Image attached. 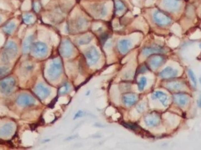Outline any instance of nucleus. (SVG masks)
Wrapping results in <instances>:
<instances>
[{"instance_id":"27","label":"nucleus","mask_w":201,"mask_h":150,"mask_svg":"<svg viewBox=\"0 0 201 150\" xmlns=\"http://www.w3.org/2000/svg\"><path fill=\"white\" fill-rule=\"evenodd\" d=\"M70 90V85H69V83H66L61 87L58 92L60 95H65Z\"/></svg>"},{"instance_id":"4","label":"nucleus","mask_w":201,"mask_h":150,"mask_svg":"<svg viewBox=\"0 0 201 150\" xmlns=\"http://www.w3.org/2000/svg\"><path fill=\"white\" fill-rule=\"evenodd\" d=\"M153 16L156 24L161 26H166L170 25L172 22L171 18L161 11H156Z\"/></svg>"},{"instance_id":"15","label":"nucleus","mask_w":201,"mask_h":150,"mask_svg":"<svg viewBox=\"0 0 201 150\" xmlns=\"http://www.w3.org/2000/svg\"><path fill=\"white\" fill-rule=\"evenodd\" d=\"M14 130V125L11 123H6L0 129L1 137H8L11 135Z\"/></svg>"},{"instance_id":"14","label":"nucleus","mask_w":201,"mask_h":150,"mask_svg":"<svg viewBox=\"0 0 201 150\" xmlns=\"http://www.w3.org/2000/svg\"><path fill=\"white\" fill-rule=\"evenodd\" d=\"M164 49L159 46H153L146 47L142 50V54L145 56H150L152 54H161L164 52Z\"/></svg>"},{"instance_id":"24","label":"nucleus","mask_w":201,"mask_h":150,"mask_svg":"<svg viewBox=\"0 0 201 150\" xmlns=\"http://www.w3.org/2000/svg\"><path fill=\"white\" fill-rule=\"evenodd\" d=\"M115 8L116 12H121L125 10V6L120 0H115Z\"/></svg>"},{"instance_id":"28","label":"nucleus","mask_w":201,"mask_h":150,"mask_svg":"<svg viewBox=\"0 0 201 150\" xmlns=\"http://www.w3.org/2000/svg\"><path fill=\"white\" fill-rule=\"evenodd\" d=\"M147 84V79L145 77L143 76L140 78V80L138 83V89L140 91H142L145 89Z\"/></svg>"},{"instance_id":"25","label":"nucleus","mask_w":201,"mask_h":150,"mask_svg":"<svg viewBox=\"0 0 201 150\" xmlns=\"http://www.w3.org/2000/svg\"><path fill=\"white\" fill-rule=\"evenodd\" d=\"M87 25V21L84 18H78L76 22V26L78 29H82L84 28Z\"/></svg>"},{"instance_id":"20","label":"nucleus","mask_w":201,"mask_h":150,"mask_svg":"<svg viewBox=\"0 0 201 150\" xmlns=\"http://www.w3.org/2000/svg\"><path fill=\"white\" fill-rule=\"evenodd\" d=\"M152 98L154 99H158L164 106L167 105L168 96L165 93L161 91H156L153 93Z\"/></svg>"},{"instance_id":"36","label":"nucleus","mask_w":201,"mask_h":150,"mask_svg":"<svg viewBox=\"0 0 201 150\" xmlns=\"http://www.w3.org/2000/svg\"><path fill=\"white\" fill-rule=\"evenodd\" d=\"M34 8H35V10H37L36 11H38L40 10V5L38 3H35V5H34Z\"/></svg>"},{"instance_id":"22","label":"nucleus","mask_w":201,"mask_h":150,"mask_svg":"<svg viewBox=\"0 0 201 150\" xmlns=\"http://www.w3.org/2000/svg\"><path fill=\"white\" fill-rule=\"evenodd\" d=\"M93 10L96 12V14H98L100 16H104L106 15V7L105 5H95L93 6Z\"/></svg>"},{"instance_id":"2","label":"nucleus","mask_w":201,"mask_h":150,"mask_svg":"<svg viewBox=\"0 0 201 150\" xmlns=\"http://www.w3.org/2000/svg\"><path fill=\"white\" fill-rule=\"evenodd\" d=\"M62 63L60 59H56L51 63L48 70V76L51 80H56L62 73Z\"/></svg>"},{"instance_id":"26","label":"nucleus","mask_w":201,"mask_h":150,"mask_svg":"<svg viewBox=\"0 0 201 150\" xmlns=\"http://www.w3.org/2000/svg\"><path fill=\"white\" fill-rule=\"evenodd\" d=\"M92 40V36L90 35H85L81 37L78 40V44L80 45H86L88 44L91 40Z\"/></svg>"},{"instance_id":"23","label":"nucleus","mask_w":201,"mask_h":150,"mask_svg":"<svg viewBox=\"0 0 201 150\" xmlns=\"http://www.w3.org/2000/svg\"><path fill=\"white\" fill-rule=\"evenodd\" d=\"M16 25L14 22H11L4 27V30L6 34H11L15 30Z\"/></svg>"},{"instance_id":"3","label":"nucleus","mask_w":201,"mask_h":150,"mask_svg":"<svg viewBox=\"0 0 201 150\" xmlns=\"http://www.w3.org/2000/svg\"><path fill=\"white\" fill-rule=\"evenodd\" d=\"M15 80L11 77H7L0 82V91L4 94H10L15 88Z\"/></svg>"},{"instance_id":"16","label":"nucleus","mask_w":201,"mask_h":150,"mask_svg":"<svg viewBox=\"0 0 201 150\" xmlns=\"http://www.w3.org/2000/svg\"><path fill=\"white\" fill-rule=\"evenodd\" d=\"M132 46V43L129 40H122L118 43V49L120 52L121 54H126L130 49L131 48Z\"/></svg>"},{"instance_id":"7","label":"nucleus","mask_w":201,"mask_h":150,"mask_svg":"<svg viewBox=\"0 0 201 150\" xmlns=\"http://www.w3.org/2000/svg\"><path fill=\"white\" fill-rule=\"evenodd\" d=\"M17 102L18 105L23 107L34 105L35 103V99L28 94H21L18 96Z\"/></svg>"},{"instance_id":"13","label":"nucleus","mask_w":201,"mask_h":150,"mask_svg":"<svg viewBox=\"0 0 201 150\" xmlns=\"http://www.w3.org/2000/svg\"><path fill=\"white\" fill-rule=\"evenodd\" d=\"M178 72L176 69H174V68L171 67H166L164 70L161 72L159 73V75L162 79H168L176 77L178 75Z\"/></svg>"},{"instance_id":"6","label":"nucleus","mask_w":201,"mask_h":150,"mask_svg":"<svg viewBox=\"0 0 201 150\" xmlns=\"http://www.w3.org/2000/svg\"><path fill=\"white\" fill-rule=\"evenodd\" d=\"M60 52L61 55L64 58H69L73 53V46L70 40H64L60 48Z\"/></svg>"},{"instance_id":"37","label":"nucleus","mask_w":201,"mask_h":150,"mask_svg":"<svg viewBox=\"0 0 201 150\" xmlns=\"http://www.w3.org/2000/svg\"><path fill=\"white\" fill-rule=\"evenodd\" d=\"M198 105L200 107H201V95L200 98H199V100L198 101Z\"/></svg>"},{"instance_id":"31","label":"nucleus","mask_w":201,"mask_h":150,"mask_svg":"<svg viewBox=\"0 0 201 150\" xmlns=\"http://www.w3.org/2000/svg\"><path fill=\"white\" fill-rule=\"evenodd\" d=\"M188 74L189 75V77H190L191 81L194 83V85L196 86V83H197V80H196V77H195V75L194 74V73L193 72L192 70H189V71H188Z\"/></svg>"},{"instance_id":"39","label":"nucleus","mask_w":201,"mask_h":150,"mask_svg":"<svg viewBox=\"0 0 201 150\" xmlns=\"http://www.w3.org/2000/svg\"><path fill=\"white\" fill-rule=\"evenodd\" d=\"M200 47H201V45H200Z\"/></svg>"},{"instance_id":"18","label":"nucleus","mask_w":201,"mask_h":150,"mask_svg":"<svg viewBox=\"0 0 201 150\" xmlns=\"http://www.w3.org/2000/svg\"><path fill=\"white\" fill-rule=\"evenodd\" d=\"M174 100L177 105L181 106H185L189 101V97L185 94L177 93L174 95Z\"/></svg>"},{"instance_id":"5","label":"nucleus","mask_w":201,"mask_h":150,"mask_svg":"<svg viewBox=\"0 0 201 150\" xmlns=\"http://www.w3.org/2000/svg\"><path fill=\"white\" fill-rule=\"evenodd\" d=\"M86 58L89 65H94L100 59V54L95 47H90L86 53Z\"/></svg>"},{"instance_id":"1","label":"nucleus","mask_w":201,"mask_h":150,"mask_svg":"<svg viewBox=\"0 0 201 150\" xmlns=\"http://www.w3.org/2000/svg\"><path fill=\"white\" fill-rule=\"evenodd\" d=\"M18 48L15 42L9 41L4 47V49L1 55V60L4 63H8L15 58L17 54Z\"/></svg>"},{"instance_id":"9","label":"nucleus","mask_w":201,"mask_h":150,"mask_svg":"<svg viewBox=\"0 0 201 150\" xmlns=\"http://www.w3.org/2000/svg\"><path fill=\"white\" fill-rule=\"evenodd\" d=\"M32 50L34 54L37 57H44L48 52L47 46L44 43L38 42L33 45Z\"/></svg>"},{"instance_id":"19","label":"nucleus","mask_w":201,"mask_h":150,"mask_svg":"<svg viewBox=\"0 0 201 150\" xmlns=\"http://www.w3.org/2000/svg\"><path fill=\"white\" fill-rule=\"evenodd\" d=\"M34 39L33 35H30L25 39L22 45V51L24 54L28 53L31 50V49H32L34 45Z\"/></svg>"},{"instance_id":"8","label":"nucleus","mask_w":201,"mask_h":150,"mask_svg":"<svg viewBox=\"0 0 201 150\" xmlns=\"http://www.w3.org/2000/svg\"><path fill=\"white\" fill-rule=\"evenodd\" d=\"M146 125L149 127H156L159 125L161 121L159 115L155 112H152L146 115L145 117Z\"/></svg>"},{"instance_id":"21","label":"nucleus","mask_w":201,"mask_h":150,"mask_svg":"<svg viewBox=\"0 0 201 150\" xmlns=\"http://www.w3.org/2000/svg\"><path fill=\"white\" fill-rule=\"evenodd\" d=\"M166 87L169 90H180L185 87V84L181 81H172L166 85Z\"/></svg>"},{"instance_id":"12","label":"nucleus","mask_w":201,"mask_h":150,"mask_svg":"<svg viewBox=\"0 0 201 150\" xmlns=\"http://www.w3.org/2000/svg\"><path fill=\"white\" fill-rule=\"evenodd\" d=\"M34 91L37 96L42 100L48 97L51 93L50 90L42 84H38L36 86Z\"/></svg>"},{"instance_id":"38","label":"nucleus","mask_w":201,"mask_h":150,"mask_svg":"<svg viewBox=\"0 0 201 150\" xmlns=\"http://www.w3.org/2000/svg\"><path fill=\"white\" fill-rule=\"evenodd\" d=\"M1 17H0V22H1Z\"/></svg>"},{"instance_id":"34","label":"nucleus","mask_w":201,"mask_h":150,"mask_svg":"<svg viewBox=\"0 0 201 150\" xmlns=\"http://www.w3.org/2000/svg\"><path fill=\"white\" fill-rule=\"evenodd\" d=\"M145 109V107L144 106V105L142 104L141 105H140L139 106H138V110L140 111V112H141L142 111H144Z\"/></svg>"},{"instance_id":"33","label":"nucleus","mask_w":201,"mask_h":150,"mask_svg":"<svg viewBox=\"0 0 201 150\" xmlns=\"http://www.w3.org/2000/svg\"><path fill=\"white\" fill-rule=\"evenodd\" d=\"M108 38V35L107 34H103L100 36V40L104 43L105 42Z\"/></svg>"},{"instance_id":"35","label":"nucleus","mask_w":201,"mask_h":150,"mask_svg":"<svg viewBox=\"0 0 201 150\" xmlns=\"http://www.w3.org/2000/svg\"><path fill=\"white\" fill-rule=\"evenodd\" d=\"M83 112L82 111H79L76 114V115H75V117L76 118H79V117H81V116H82V115H83Z\"/></svg>"},{"instance_id":"17","label":"nucleus","mask_w":201,"mask_h":150,"mask_svg":"<svg viewBox=\"0 0 201 150\" xmlns=\"http://www.w3.org/2000/svg\"><path fill=\"white\" fill-rule=\"evenodd\" d=\"M122 100L126 105L131 106L136 103L138 100V96L134 93H126L123 96Z\"/></svg>"},{"instance_id":"29","label":"nucleus","mask_w":201,"mask_h":150,"mask_svg":"<svg viewBox=\"0 0 201 150\" xmlns=\"http://www.w3.org/2000/svg\"><path fill=\"white\" fill-rule=\"evenodd\" d=\"M23 20L25 24H30L31 23H32L34 20V17L31 14H25L23 16Z\"/></svg>"},{"instance_id":"11","label":"nucleus","mask_w":201,"mask_h":150,"mask_svg":"<svg viewBox=\"0 0 201 150\" xmlns=\"http://www.w3.org/2000/svg\"><path fill=\"white\" fill-rule=\"evenodd\" d=\"M165 58L161 55H154L151 56L149 60V66L152 69H156L163 65L165 62Z\"/></svg>"},{"instance_id":"10","label":"nucleus","mask_w":201,"mask_h":150,"mask_svg":"<svg viewBox=\"0 0 201 150\" xmlns=\"http://www.w3.org/2000/svg\"><path fill=\"white\" fill-rule=\"evenodd\" d=\"M163 5L164 8L171 12H176L181 7V0H164Z\"/></svg>"},{"instance_id":"32","label":"nucleus","mask_w":201,"mask_h":150,"mask_svg":"<svg viewBox=\"0 0 201 150\" xmlns=\"http://www.w3.org/2000/svg\"><path fill=\"white\" fill-rule=\"evenodd\" d=\"M24 69L27 72H30L33 69V65L30 63H27V65H24Z\"/></svg>"},{"instance_id":"30","label":"nucleus","mask_w":201,"mask_h":150,"mask_svg":"<svg viewBox=\"0 0 201 150\" xmlns=\"http://www.w3.org/2000/svg\"><path fill=\"white\" fill-rule=\"evenodd\" d=\"M10 69L7 66L0 67V78L4 77L10 72Z\"/></svg>"}]
</instances>
